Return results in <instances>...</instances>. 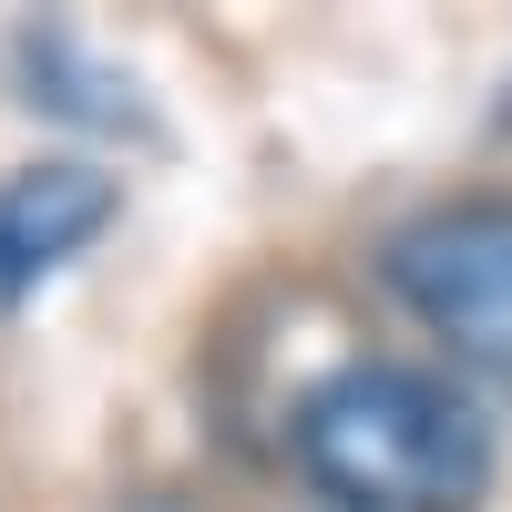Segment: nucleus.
<instances>
[{
    "mask_svg": "<svg viewBox=\"0 0 512 512\" xmlns=\"http://www.w3.org/2000/svg\"><path fill=\"white\" fill-rule=\"evenodd\" d=\"M379 267L420 328L451 338V359L512 369V195H461L410 216Z\"/></svg>",
    "mask_w": 512,
    "mask_h": 512,
    "instance_id": "f03ea898",
    "label": "nucleus"
},
{
    "mask_svg": "<svg viewBox=\"0 0 512 512\" xmlns=\"http://www.w3.org/2000/svg\"><path fill=\"white\" fill-rule=\"evenodd\" d=\"M103 226H113V185L93 175V164L11 175V185H0V308H11L21 287H41L62 256H82Z\"/></svg>",
    "mask_w": 512,
    "mask_h": 512,
    "instance_id": "7ed1b4c3",
    "label": "nucleus"
},
{
    "mask_svg": "<svg viewBox=\"0 0 512 512\" xmlns=\"http://www.w3.org/2000/svg\"><path fill=\"white\" fill-rule=\"evenodd\" d=\"M297 472L338 512H472L492 492V431L482 410L431 369L359 359L318 379L287 420Z\"/></svg>",
    "mask_w": 512,
    "mask_h": 512,
    "instance_id": "f257e3e1",
    "label": "nucleus"
}]
</instances>
